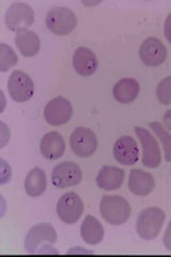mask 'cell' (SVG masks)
<instances>
[{"mask_svg": "<svg viewBox=\"0 0 171 257\" xmlns=\"http://www.w3.org/2000/svg\"><path fill=\"white\" fill-rule=\"evenodd\" d=\"M57 238V232L51 224L40 223L29 229L25 238V248L31 254L51 253Z\"/></svg>", "mask_w": 171, "mask_h": 257, "instance_id": "6da1fadb", "label": "cell"}, {"mask_svg": "<svg viewBox=\"0 0 171 257\" xmlns=\"http://www.w3.org/2000/svg\"><path fill=\"white\" fill-rule=\"evenodd\" d=\"M102 218L111 225L124 224L131 216V206L119 195H104L100 203Z\"/></svg>", "mask_w": 171, "mask_h": 257, "instance_id": "7a4b0ae2", "label": "cell"}, {"mask_svg": "<svg viewBox=\"0 0 171 257\" xmlns=\"http://www.w3.org/2000/svg\"><path fill=\"white\" fill-rule=\"evenodd\" d=\"M165 219L166 214L159 208L149 207L143 209L137 218V234L144 240L156 238L164 225Z\"/></svg>", "mask_w": 171, "mask_h": 257, "instance_id": "3957f363", "label": "cell"}, {"mask_svg": "<svg viewBox=\"0 0 171 257\" xmlns=\"http://www.w3.org/2000/svg\"><path fill=\"white\" fill-rule=\"evenodd\" d=\"M46 27L56 36H68L77 26V18L68 8L56 7L46 15Z\"/></svg>", "mask_w": 171, "mask_h": 257, "instance_id": "277c9868", "label": "cell"}, {"mask_svg": "<svg viewBox=\"0 0 171 257\" xmlns=\"http://www.w3.org/2000/svg\"><path fill=\"white\" fill-rule=\"evenodd\" d=\"M35 20V11L29 5L24 3L13 4L6 13L7 28L15 32L27 30Z\"/></svg>", "mask_w": 171, "mask_h": 257, "instance_id": "5b68a950", "label": "cell"}, {"mask_svg": "<svg viewBox=\"0 0 171 257\" xmlns=\"http://www.w3.org/2000/svg\"><path fill=\"white\" fill-rule=\"evenodd\" d=\"M8 91L11 99L18 103L29 101L35 94V84L25 72L15 70L8 80Z\"/></svg>", "mask_w": 171, "mask_h": 257, "instance_id": "8992f818", "label": "cell"}, {"mask_svg": "<svg viewBox=\"0 0 171 257\" xmlns=\"http://www.w3.org/2000/svg\"><path fill=\"white\" fill-rule=\"evenodd\" d=\"M84 203L74 192L63 194L57 203V214L68 225L75 224L84 213Z\"/></svg>", "mask_w": 171, "mask_h": 257, "instance_id": "52a82bcc", "label": "cell"}, {"mask_svg": "<svg viewBox=\"0 0 171 257\" xmlns=\"http://www.w3.org/2000/svg\"><path fill=\"white\" fill-rule=\"evenodd\" d=\"M135 133L142 146V164L148 168H156L160 165L161 155L156 139L148 128L141 126L135 127Z\"/></svg>", "mask_w": 171, "mask_h": 257, "instance_id": "ba28073f", "label": "cell"}, {"mask_svg": "<svg viewBox=\"0 0 171 257\" xmlns=\"http://www.w3.org/2000/svg\"><path fill=\"white\" fill-rule=\"evenodd\" d=\"M70 145L73 152L80 158H89L95 154L97 139L95 133L88 127H76L71 134Z\"/></svg>", "mask_w": 171, "mask_h": 257, "instance_id": "9c48e42d", "label": "cell"}, {"mask_svg": "<svg viewBox=\"0 0 171 257\" xmlns=\"http://www.w3.org/2000/svg\"><path fill=\"white\" fill-rule=\"evenodd\" d=\"M83 179L80 167L71 161H66L57 165L52 173L53 184L58 189H66L77 186Z\"/></svg>", "mask_w": 171, "mask_h": 257, "instance_id": "30bf717a", "label": "cell"}, {"mask_svg": "<svg viewBox=\"0 0 171 257\" xmlns=\"http://www.w3.org/2000/svg\"><path fill=\"white\" fill-rule=\"evenodd\" d=\"M73 115V107L69 100L63 96H57L46 104L44 118L52 125H63L68 123Z\"/></svg>", "mask_w": 171, "mask_h": 257, "instance_id": "8fae6325", "label": "cell"}, {"mask_svg": "<svg viewBox=\"0 0 171 257\" xmlns=\"http://www.w3.org/2000/svg\"><path fill=\"white\" fill-rule=\"evenodd\" d=\"M139 57L148 67H159L167 58V48L159 39L148 38L139 48Z\"/></svg>", "mask_w": 171, "mask_h": 257, "instance_id": "7c38bea8", "label": "cell"}, {"mask_svg": "<svg viewBox=\"0 0 171 257\" xmlns=\"http://www.w3.org/2000/svg\"><path fill=\"white\" fill-rule=\"evenodd\" d=\"M113 157L122 165H134L139 159V149L132 136H122L113 146Z\"/></svg>", "mask_w": 171, "mask_h": 257, "instance_id": "4fadbf2b", "label": "cell"}, {"mask_svg": "<svg viewBox=\"0 0 171 257\" xmlns=\"http://www.w3.org/2000/svg\"><path fill=\"white\" fill-rule=\"evenodd\" d=\"M155 188V180L153 176L142 170L133 168L129 173L128 189L134 195L146 196Z\"/></svg>", "mask_w": 171, "mask_h": 257, "instance_id": "5bb4252c", "label": "cell"}, {"mask_svg": "<svg viewBox=\"0 0 171 257\" xmlns=\"http://www.w3.org/2000/svg\"><path fill=\"white\" fill-rule=\"evenodd\" d=\"M125 172L116 166H103L96 176L97 187L105 191H115L122 187Z\"/></svg>", "mask_w": 171, "mask_h": 257, "instance_id": "9a60e30c", "label": "cell"}, {"mask_svg": "<svg viewBox=\"0 0 171 257\" xmlns=\"http://www.w3.org/2000/svg\"><path fill=\"white\" fill-rule=\"evenodd\" d=\"M40 150L42 156L47 160L60 159L66 151V143L62 135L58 132L45 134L40 143Z\"/></svg>", "mask_w": 171, "mask_h": 257, "instance_id": "2e32d148", "label": "cell"}, {"mask_svg": "<svg viewBox=\"0 0 171 257\" xmlns=\"http://www.w3.org/2000/svg\"><path fill=\"white\" fill-rule=\"evenodd\" d=\"M96 55L87 47H79L73 56V67L81 76H90L97 69Z\"/></svg>", "mask_w": 171, "mask_h": 257, "instance_id": "e0dca14e", "label": "cell"}, {"mask_svg": "<svg viewBox=\"0 0 171 257\" xmlns=\"http://www.w3.org/2000/svg\"><path fill=\"white\" fill-rule=\"evenodd\" d=\"M112 94L121 104H129L139 94V84L134 78H123L113 87Z\"/></svg>", "mask_w": 171, "mask_h": 257, "instance_id": "ac0fdd59", "label": "cell"}, {"mask_svg": "<svg viewBox=\"0 0 171 257\" xmlns=\"http://www.w3.org/2000/svg\"><path fill=\"white\" fill-rule=\"evenodd\" d=\"M15 44L21 54L25 57H34L40 52L41 47L38 35L31 30H22L16 32Z\"/></svg>", "mask_w": 171, "mask_h": 257, "instance_id": "d6986e66", "label": "cell"}, {"mask_svg": "<svg viewBox=\"0 0 171 257\" xmlns=\"http://www.w3.org/2000/svg\"><path fill=\"white\" fill-rule=\"evenodd\" d=\"M80 235L88 244H99L104 238V227L95 216L87 215L81 223Z\"/></svg>", "mask_w": 171, "mask_h": 257, "instance_id": "ffe728a7", "label": "cell"}, {"mask_svg": "<svg viewBox=\"0 0 171 257\" xmlns=\"http://www.w3.org/2000/svg\"><path fill=\"white\" fill-rule=\"evenodd\" d=\"M25 191L31 197H39L44 194L47 188L45 172L40 167H35L28 173L25 179Z\"/></svg>", "mask_w": 171, "mask_h": 257, "instance_id": "44dd1931", "label": "cell"}, {"mask_svg": "<svg viewBox=\"0 0 171 257\" xmlns=\"http://www.w3.org/2000/svg\"><path fill=\"white\" fill-rule=\"evenodd\" d=\"M150 128L154 132L160 143L162 144V147H164V156L166 161L171 162V135L166 131V128L162 127L161 123L159 122H150L149 123Z\"/></svg>", "mask_w": 171, "mask_h": 257, "instance_id": "7402d4cb", "label": "cell"}, {"mask_svg": "<svg viewBox=\"0 0 171 257\" xmlns=\"http://www.w3.org/2000/svg\"><path fill=\"white\" fill-rule=\"evenodd\" d=\"M19 62L18 55L13 48L5 43L0 44V71L7 72Z\"/></svg>", "mask_w": 171, "mask_h": 257, "instance_id": "603a6c76", "label": "cell"}, {"mask_svg": "<svg viewBox=\"0 0 171 257\" xmlns=\"http://www.w3.org/2000/svg\"><path fill=\"white\" fill-rule=\"evenodd\" d=\"M158 101L164 105H171V76L164 78L158 84L156 89Z\"/></svg>", "mask_w": 171, "mask_h": 257, "instance_id": "cb8c5ba5", "label": "cell"}, {"mask_svg": "<svg viewBox=\"0 0 171 257\" xmlns=\"http://www.w3.org/2000/svg\"><path fill=\"white\" fill-rule=\"evenodd\" d=\"M164 245L166 246V248L168 251L171 252V221L169 222L167 229L165 231V235H164Z\"/></svg>", "mask_w": 171, "mask_h": 257, "instance_id": "d4e9b609", "label": "cell"}, {"mask_svg": "<svg viewBox=\"0 0 171 257\" xmlns=\"http://www.w3.org/2000/svg\"><path fill=\"white\" fill-rule=\"evenodd\" d=\"M164 34L166 39L168 40V42L171 43V13L167 16L166 19L165 26H164Z\"/></svg>", "mask_w": 171, "mask_h": 257, "instance_id": "484cf974", "label": "cell"}, {"mask_svg": "<svg viewBox=\"0 0 171 257\" xmlns=\"http://www.w3.org/2000/svg\"><path fill=\"white\" fill-rule=\"evenodd\" d=\"M162 121H164L165 125L171 131V109H168L165 112L164 118H162Z\"/></svg>", "mask_w": 171, "mask_h": 257, "instance_id": "4316f807", "label": "cell"}]
</instances>
